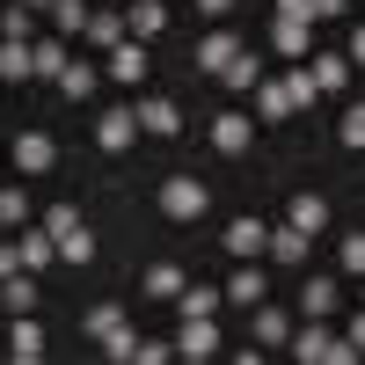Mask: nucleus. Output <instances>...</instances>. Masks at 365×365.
Wrapping results in <instances>:
<instances>
[{
	"mask_svg": "<svg viewBox=\"0 0 365 365\" xmlns=\"http://www.w3.org/2000/svg\"><path fill=\"white\" fill-rule=\"evenodd\" d=\"M285 351H292L299 365H358V344H351V336H336V329H329L322 314H307V322H299L292 336H285Z\"/></svg>",
	"mask_w": 365,
	"mask_h": 365,
	"instance_id": "nucleus-1",
	"label": "nucleus"
},
{
	"mask_svg": "<svg viewBox=\"0 0 365 365\" xmlns=\"http://www.w3.org/2000/svg\"><path fill=\"white\" fill-rule=\"evenodd\" d=\"M44 227H51V241H58V256H66V263H96V227H88L73 205L44 212Z\"/></svg>",
	"mask_w": 365,
	"mask_h": 365,
	"instance_id": "nucleus-2",
	"label": "nucleus"
},
{
	"mask_svg": "<svg viewBox=\"0 0 365 365\" xmlns=\"http://www.w3.org/2000/svg\"><path fill=\"white\" fill-rule=\"evenodd\" d=\"M205 205H212V190H205L197 175H168V182H161V212H168L175 227H190V220H205Z\"/></svg>",
	"mask_w": 365,
	"mask_h": 365,
	"instance_id": "nucleus-3",
	"label": "nucleus"
},
{
	"mask_svg": "<svg viewBox=\"0 0 365 365\" xmlns=\"http://www.w3.org/2000/svg\"><path fill=\"white\" fill-rule=\"evenodd\" d=\"M175 358H182V365L220 358V329H212V314H182V329H175Z\"/></svg>",
	"mask_w": 365,
	"mask_h": 365,
	"instance_id": "nucleus-4",
	"label": "nucleus"
},
{
	"mask_svg": "<svg viewBox=\"0 0 365 365\" xmlns=\"http://www.w3.org/2000/svg\"><path fill=\"white\" fill-rule=\"evenodd\" d=\"M132 139H139V110L132 103H117V110L96 117V146L103 154H132Z\"/></svg>",
	"mask_w": 365,
	"mask_h": 365,
	"instance_id": "nucleus-5",
	"label": "nucleus"
},
{
	"mask_svg": "<svg viewBox=\"0 0 365 365\" xmlns=\"http://www.w3.org/2000/svg\"><path fill=\"white\" fill-rule=\"evenodd\" d=\"M103 73H110L117 88H139V81H146V44H139V37H117V44L103 51Z\"/></svg>",
	"mask_w": 365,
	"mask_h": 365,
	"instance_id": "nucleus-6",
	"label": "nucleus"
},
{
	"mask_svg": "<svg viewBox=\"0 0 365 365\" xmlns=\"http://www.w3.org/2000/svg\"><path fill=\"white\" fill-rule=\"evenodd\" d=\"M8 161H15L22 175H44V168H58V139H51V132H22V139L8 146Z\"/></svg>",
	"mask_w": 365,
	"mask_h": 365,
	"instance_id": "nucleus-7",
	"label": "nucleus"
},
{
	"mask_svg": "<svg viewBox=\"0 0 365 365\" xmlns=\"http://www.w3.org/2000/svg\"><path fill=\"white\" fill-rule=\"evenodd\" d=\"M212 146H220V154H249L256 146V117L249 110H220L212 117Z\"/></svg>",
	"mask_w": 365,
	"mask_h": 365,
	"instance_id": "nucleus-8",
	"label": "nucleus"
},
{
	"mask_svg": "<svg viewBox=\"0 0 365 365\" xmlns=\"http://www.w3.org/2000/svg\"><path fill=\"white\" fill-rule=\"evenodd\" d=\"M132 110H139V132H154V139H175L182 132V103H168V96H139Z\"/></svg>",
	"mask_w": 365,
	"mask_h": 365,
	"instance_id": "nucleus-9",
	"label": "nucleus"
},
{
	"mask_svg": "<svg viewBox=\"0 0 365 365\" xmlns=\"http://www.w3.org/2000/svg\"><path fill=\"white\" fill-rule=\"evenodd\" d=\"M220 292H227V307H263L270 278H263V270H256V256H249V263H234V278H227Z\"/></svg>",
	"mask_w": 365,
	"mask_h": 365,
	"instance_id": "nucleus-10",
	"label": "nucleus"
},
{
	"mask_svg": "<svg viewBox=\"0 0 365 365\" xmlns=\"http://www.w3.org/2000/svg\"><path fill=\"white\" fill-rule=\"evenodd\" d=\"M263 249H270V220H249V212H241V220L227 227V256L249 263V256H263Z\"/></svg>",
	"mask_w": 365,
	"mask_h": 365,
	"instance_id": "nucleus-11",
	"label": "nucleus"
},
{
	"mask_svg": "<svg viewBox=\"0 0 365 365\" xmlns=\"http://www.w3.org/2000/svg\"><path fill=\"white\" fill-rule=\"evenodd\" d=\"M270 51H285V58H307V51H314V22L270 15Z\"/></svg>",
	"mask_w": 365,
	"mask_h": 365,
	"instance_id": "nucleus-12",
	"label": "nucleus"
},
{
	"mask_svg": "<svg viewBox=\"0 0 365 365\" xmlns=\"http://www.w3.org/2000/svg\"><path fill=\"white\" fill-rule=\"evenodd\" d=\"M307 73H314L322 96H344V88H351V58L344 51H307Z\"/></svg>",
	"mask_w": 365,
	"mask_h": 365,
	"instance_id": "nucleus-13",
	"label": "nucleus"
},
{
	"mask_svg": "<svg viewBox=\"0 0 365 365\" xmlns=\"http://www.w3.org/2000/svg\"><path fill=\"white\" fill-rule=\"evenodd\" d=\"M8 358L15 365H37L44 358V329L29 322V314H8Z\"/></svg>",
	"mask_w": 365,
	"mask_h": 365,
	"instance_id": "nucleus-14",
	"label": "nucleus"
},
{
	"mask_svg": "<svg viewBox=\"0 0 365 365\" xmlns=\"http://www.w3.org/2000/svg\"><path fill=\"white\" fill-rule=\"evenodd\" d=\"M0 314H37V270H8L0 278Z\"/></svg>",
	"mask_w": 365,
	"mask_h": 365,
	"instance_id": "nucleus-15",
	"label": "nucleus"
},
{
	"mask_svg": "<svg viewBox=\"0 0 365 365\" xmlns=\"http://www.w3.org/2000/svg\"><path fill=\"white\" fill-rule=\"evenodd\" d=\"M66 37H58V29H51V37H29V66H37V81H58V73H66Z\"/></svg>",
	"mask_w": 365,
	"mask_h": 365,
	"instance_id": "nucleus-16",
	"label": "nucleus"
},
{
	"mask_svg": "<svg viewBox=\"0 0 365 365\" xmlns=\"http://www.w3.org/2000/svg\"><path fill=\"white\" fill-rule=\"evenodd\" d=\"M125 29H132L139 44L161 37V29H168V8H161V0H125Z\"/></svg>",
	"mask_w": 365,
	"mask_h": 365,
	"instance_id": "nucleus-17",
	"label": "nucleus"
},
{
	"mask_svg": "<svg viewBox=\"0 0 365 365\" xmlns=\"http://www.w3.org/2000/svg\"><path fill=\"white\" fill-rule=\"evenodd\" d=\"M220 81L234 88V96H256V81H263V58H256V51H234L227 66H220Z\"/></svg>",
	"mask_w": 365,
	"mask_h": 365,
	"instance_id": "nucleus-18",
	"label": "nucleus"
},
{
	"mask_svg": "<svg viewBox=\"0 0 365 365\" xmlns=\"http://www.w3.org/2000/svg\"><path fill=\"white\" fill-rule=\"evenodd\" d=\"M307 241H314V234H299V227L285 220V227H270V249H263V256H270V263H307Z\"/></svg>",
	"mask_w": 365,
	"mask_h": 365,
	"instance_id": "nucleus-19",
	"label": "nucleus"
},
{
	"mask_svg": "<svg viewBox=\"0 0 365 365\" xmlns=\"http://www.w3.org/2000/svg\"><path fill=\"white\" fill-rule=\"evenodd\" d=\"M285 220H292L299 234H322V227H329V197H322V190H299V197H292V212H285Z\"/></svg>",
	"mask_w": 365,
	"mask_h": 365,
	"instance_id": "nucleus-20",
	"label": "nucleus"
},
{
	"mask_svg": "<svg viewBox=\"0 0 365 365\" xmlns=\"http://www.w3.org/2000/svg\"><path fill=\"white\" fill-rule=\"evenodd\" d=\"M51 88H58L66 103H88V96H96V66H88V58H66V73H58Z\"/></svg>",
	"mask_w": 365,
	"mask_h": 365,
	"instance_id": "nucleus-21",
	"label": "nucleus"
},
{
	"mask_svg": "<svg viewBox=\"0 0 365 365\" xmlns=\"http://www.w3.org/2000/svg\"><path fill=\"white\" fill-rule=\"evenodd\" d=\"M336 299H344L336 278H307V285H299V314H322V322H329V314H336Z\"/></svg>",
	"mask_w": 365,
	"mask_h": 365,
	"instance_id": "nucleus-22",
	"label": "nucleus"
},
{
	"mask_svg": "<svg viewBox=\"0 0 365 365\" xmlns=\"http://www.w3.org/2000/svg\"><path fill=\"white\" fill-rule=\"evenodd\" d=\"M0 81H8V88H15V81H37V66H29V44H22V37H0Z\"/></svg>",
	"mask_w": 365,
	"mask_h": 365,
	"instance_id": "nucleus-23",
	"label": "nucleus"
},
{
	"mask_svg": "<svg viewBox=\"0 0 365 365\" xmlns=\"http://www.w3.org/2000/svg\"><path fill=\"white\" fill-rule=\"evenodd\" d=\"M81 37L96 44V51H110L117 37H125V15H117V8H96V15H88V29H81Z\"/></svg>",
	"mask_w": 365,
	"mask_h": 365,
	"instance_id": "nucleus-24",
	"label": "nucleus"
},
{
	"mask_svg": "<svg viewBox=\"0 0 365 365\" xmlns=\"http://www.w3.org/2000/svg\"><path fill=\"white\" fill-rule=\"evenodd\" d=\"M234 51H241V37H234V29H212V37L197 44V66H205V73H220Z\"/></svg>",
	"mask_w": 365,
	"mask_h": 365,
	"instance_id": "nucleus-25",
	"label": "nucleus"
},
{
	"mask_svg": "<svg viewBox=\"0 0 365 365\" xmlns=\"http://www.w3.org/2000/svg\"><path fill=\"white\" fill-rule=\"evenodd\" d=\"M44 15H51V29H58V37H66V44H73V37H81V29H88V0H51V8H44Z\"/></svg>",
	"mask_w": 365,
	"mask_h": 365,
	"instance_id": "nucleus-26",
	"label": "nucleus"
},
{
	"mask_svg": "<svg viewBox=\"0 0 365 365\" xmlns=\"http://www.w3.org/2000/svg\"><path fill=\"white\" fill-rule=\"evenodd\" d=\"M15 249H22V270H44V263L58 256V241H51V227H29V234L15 241Z\"/></svg>",
	"mask_w": 365,
	"mask_h": 365,
	"instance_id": "nucleus-27",
	"label": "nucleus"
},
{
	"mask_svg": "<svg viewBox=\"0 0 365 365\" xmlns=\"http://www.w3.org/2000/svg\"><path fill=\"white\" fill-rule=\"evenodd\" d=\"M139 285H146V299H175V292L190 285V278H182L175 263H146V278H139Z\"/></svg>",
	"mask_w": 365,
	"mask_h": 365,
	"instance_id": "nucleus-28",
	"label": "nucleus"
},
{
	"mask_svg": "<svg viewBox=\"0 0 365 365\" xmlns=\"http://www.w3.org/2000/svg\"><path fill=\"white\" fill-rule=\"evenodd\" d=\"M249 314H256V322H249L256 344H285V336H292V314H278V307H249Z\"/></svg>",
	"mask_w": 365,
	"mask_h": 365,
	"instance_id": "nucleus-29",
	"label": "nucleus"
},
{
	"mask_svg": "<svg viewBox=\"0 0 365 365\" xmlns=\"http://www.w3.org/2000/svg\"><path fill=\"white\" fill-rule=\"evenodd\" d=\"M256 117H292V88H285V73H278V81H256Z\"/></svg>",
	"mask_w": 365,
	"mask_h": 365,
	"instance_id": "nucleus-30",
	"label": "nucleus"
},
{
	"mask_svg": "<svg viewBox=\"0 0 365 365\" xmlns=\"http://www.w3.org/2000/svg\"><path fill=\"white\" fill-rule=\"evenodd\" d=\"M278 15H292V22H336L344 0H278Z\"/></svg>",
	"mask_w": 365,
	"mask_h": 365,
	"instance_id": "nucleus-31",
	"label": "nucleus"
},
{
	"mask_svg": "<svg viewBox=\"0 0 365 365\" xmlns=\"http://www.w3.org/2000/svg\"><path fill=\"white\" fill-rule=\"evenodd\" d=\"M125 307H110V299H103V307H88V336H96V344H110V336H125Z\"/></svg>",
	"mask_w": 365,
	"mask_h": 365,
	"instance_id": "nucleus-32",
	"label": "nucleus"
},
{
	"mask_svg": "<svg viewBox=\"0 0 365 365\" xmlns=\"http://www.w3.org/2000/svg\"><path fill=\"white\" fill-rule=\"evenodd\" d=\"M0 37H37V8H22V0H8V8H0Z\"/></svg>",
	"mask_w": 365,
	"mask_h": 365,
	"instance_id": "nucleus-33",
	"label": "nucleus"
},
{
	"mask_svg": "<svg viewBox=\"0 0 365 365\" xmlns=\"http://www.w3.org/2000/svg\"><path fill=\"white\" fill-rule=\"evenodd\" d=\"M175 307H182V314H220V307H227V292H212V285H182V292H175Z\"/></svg>",
	"mask_w": 365,
	"mask_h": 365,
	"instance_id": "nucleus-34",
	"label": "nucleus"
},
{
	"mask_svg": "<svg viewBox=\"0 0 365 365\" xmlns=\"http://www.w3.org/2000/svg\"><path fill=\"white\" fill-rule=\"evenodd\" d=\"M336 139L351 146V154H365V103H351V110L336 117Z\"/></svg>",
	"mask_w": 365,
	"mask_h": 365,
	"instance_id": "nucleus-35",
	"label": "nucleus"
},
{
	"mask_svg": "<svg viewBox=\"0 0 365 365\" xmlns=\"http://www.w3.org/2000/svg\"><path fill=\"white\" fill-rule=\"evenodd\" d=\"M285 88H292V110H307V103H322V88H314V73L292 58V73H285Z\"/></svg>",
	"mask_w": 365,
	"mask_h": 365,
	"instance_id": "nucleus-36",
	"label": "nucleus"
},
{
	"mask_svg": "<svg viewBox=\"0 0 365 365\" xmlns=\"http://www.w3.org/2000/svg\"><path fill=\"white\" fill-rule=\"evenodd\" d=\"M22 220H29V197L15 182H0V227H22Z\"/></svg>",
	"mask_w": 365,
	"mask_h": 365,
	"instance_id": "nucleus-37",
	"label": "nucleus"
},
{
	"mask_svg": "<svg viewBox=\"0 0 365 365\" xmlns=\"http://www.w3.org/2000/svg\"><path fill=\"white\" fill-rule=\"evenodd\" d=\"M344 270H351V278H365V227L344 234Z\"/></svg>",
	"mask_w": 365,
	"mask_h": 365,
	"instance_id": "nucleus-38",
	"label": "nucleus"
},
{
	"mask_svg": "<svg viewBox=\"0 0 365 365\" xmlns=\"http://www.w3.org/2000/svg\"><path fill=\"white\" fill-rule=\"evenodd\" d=\"M175 344H132V365H168Z\"/></svg>",
	"mask_w": 365,
	"mask_h": 365,
	"instance_id": "nucleus-39",
	"label": "nucleus"
},
{
	"mask_svg": "<svg viewBox=\"0 0 365 365\" xmlns=\"http://www.w3.org/2000/svg\"><path fill=\"white\" fill-rule=\"evenodd\" d=\"M132 344H139V336L125 329V336H110V344H103V358H110V365H132Z\"/></svg>",
	"mask_w": 365,
	"mask_h": 365,
	"instance_id": "nucleus-40",
	"label": "nucleus"
},
{
	"mask_svg": "<svg viewBox=\"0 0 365 365\" xmlns=\"http://www.w3.org/2000/svg\"><path fill=\"white\" fill-rule=\"evenodd\" d=\"M344 58H351V66H358V73H365V22H358V29H351V51H344Z\"/></svg>",
	"mask_w": 365,
	"mask_h": 365,
	"instance_id": "nucleus-41",
	"label": "nucleus"
},
{
	"mask_svg": "<svg viewBox=\"0 0 365 365\" xmlns=\"http://www.w3.org/2000/svg\"><path fill=\"white\" fill-rule=\"evenodd\" d=\"M197 8H205V15H212V22H227V15H234V8H241V0H197Z\"/></svg>",
	"mask_w": 365,
	"mask_h": 365,
	"instance_id": "nucleus-42",
	"label": "nucleus"
},
{
	"mask_svg": "<svg viewBox=\"0 0 365 365\" xmlns=\"http://www.w3.org/2000/svg\"><path fill=\"white\" fill-rule=\"evenodd\" d=\"M8 270H22V249H15V241H0V278H8Z\"/></svg>",
	"mask_w": 365,
	"mask_h": 365,
	"instance_id": "nucleus-43",
	"label": "nucleus"
},
{
	"mask_svg": "<svg viewBox=\"0 0 365 365\" xmlns=\"http://www.w3.org/2000/svg\"><path fill=\"white\" fill-rule=\"evenodd\" d=\"M351 344H358V358H365V307L351 314Z\"/></svg>",
	"mask_w": 365,
	"mask_h": 365,
	"instance_id": "nucleus-44",
	"label": "nucleus"
},
{
	"mask_svg": "<svg viewBox=\"0 0 365 365\" xmlns=\"http://www.w3.org/2000/svg\"><path fill=\"white\" fill-rule=\"evenodd\" d=\"M22 8H37V15H44V8H51V0H22Z\"/></svg>",
	"mask_w": 365,
	"mask_h": 365,
	"instance_id": "nucleus-45",
	"label": "nucleus"
},
{
	"mask_svg": "<svg viewBox=\"0 0 365 365\" xmlns=\"http://www.w3.org/2000/svg\"><path fill=\"white\" fill-rule=\"evenodd\" d=\"M0 336H8V314H0Z\"/></svg>",
	"mask_w": 365,
	"mask_h": 365,
	"instance_id": "nucleus-46",
	"label": "nucleus"
},
{
	"mask_svg": "<svg viewBox=\"0 0 365 365\" xmlns=\"http://www.w3.org/2000/svg\"><path fill=\"white\" fill-rule=\"evenodd\" d=\"M0 8H8V0H0Z\"/></svg>",
	"mask_w": 365,
	"mask_h": 365,
	"instance_id": "nucleus-47",
	"label": "nucleus"
},
{
	"mask_svg": "<svg viewBox=\"0 0 365 365\" xmlns=\"http://www.w3.org/2000/svg\"><path fill=\"white\" fill-rule=\"evenodd\" d=\"M117 8H125V0H117Z\"/></svg>",
	"mask_w": 365,
	"mask_h": 365,
	"instance_id": "nucleus-48",
	"label": "nucleus"
}]
</instances>
